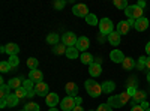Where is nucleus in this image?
Here are the masks:
<instances>
[{"label":"nucleus","mask_w":150,"mask_h":111,"mask_svg":"<svg viewBox=\"0 0 150 111\" xmlns=\"http://www.w3.org/2000/svg\"><path fill=\"white\" fill-rule=\"evenodd\" d=\"M84 87H86L87 93H89L92 98H99L101 93H102V84H99L93 80H87L84 83Z\"/></svg>","instance_id":"obj_1"},{"label":"nucleus","mask_w":150,"mask_h":111,"mask_svg":"<svg viewBox=\"0 0 150 111\" xmlns=\"http://www.w3.org/2000/svg\"><path fill=\"white\" fill-rule=\"evenodd\" d=\"M125 14H126L129 20H138V18H143V9L137 5H129L125 9Z\"/></svg>","instance_id":"obj_2"},{"label":"nucleus","mask_w":150,"mask_h":111,"mask_svg":"<svg viewBox=\"0 0 150 111\" xmlns=\"http://www.w3.org/2000/svg\"><path fill=\"white\" fill-rule=\"evenodd\" d=\"M99 32H101V35L104 36H108L111 35L112 32V21L110 18H102L101 21H99Z\"/></svg>","instance_id":"obj_3"},{"label":"nucleus","mask_w":150,"mask_h":111,"mask_svg":"<svg viewBox=\"0 0 150 111\" xmlns=\"http://www.w3.org/2000/svg\"><path fill=\"white\" fill-rule=\"evenodd\" d=\"M75 107H77V104H75V98L66 96V98H63V99L60 101V108L63 111H72Z\"/></svg>","instance_id":"obj_4"},{"label":"nucleus","mask_w":150,"mask_h":111,"mask_svg":"<svg viewBox=\"0 0 150 111\" xmlns=\"http://www.w3.org/2000/svg\"><path fill=\"white\" fill-rule=\"evenodd\" d=\"M77 41H78V38L72 32H68L62 36V44H65L66 47H75L77 45Z\"/></svg>","instance_id":"obj_5"},{"label":"nucleus","mask_w":150,"mask_h":111,"mask_svg":"<svg viewBox=\"0 0 150 111\" xmlns=\"http://www.w3.org/2000/svg\"><path fill=\"white\" fill-rule=\"evenodd\" d=\"M72 12H74V15H77V17H81V18H86L87 15L90 14L89 12V8H87L86 5H75L72 8Z\"/></svg>","instance_id":"obj_6"},{"label":"nucleus","mask_w":150,"mask_h":111,"mask_svg":"<svg viewBox=\"0 0 150 111\" xmlns=\"http://www.w3.org/2000/svg\"><path fill=\"white\" fill-rule=\"evenodd\" d=\"M35 92H36V95L47 98V96L50 95L48 84H47V83H44V81H41V83H36V86H35Z\"/></svg>","instance_id":"obj_7"},{"label":"nucleus","mask_w":150,"mask_h":111,"mask_svg":"<svg viewBox=\"0 0 150 111\" xmlns=\"http://www.w3.org/2000/svg\"><path fill=\"white\" fill-rule=\"evenodd\" d=\"M89 45H90V41H89V38L87 36H81V38H78V41H77V50L78 51H83V53H86L87 51V48H89Z\"/></svg>","instance_id":"obj_8"},{"label":"nucleus","mask_w":150,"mask_h":111,"mask_svg":"<svg viewBox=\"0 0 150 111\" xmlns=\"http://www.w3.org/2000/svg\"><path fill=\"white\" fill-rule=\"evenodd\" d=\"M147 27H149V20H147L146 17H143V18H138V20H135L134 29H135L137 32H144V30H147Z\"/></svg>","instance_id":"obj_9"},{"label":"nucleus","mask_w":150,"mask_h":111,"mask_svg":"<svg viewBox=\"0 0 150 111\" xmlns=\"http://www.w3.org/2000/svg\"><path fill=\"white\" fill-rule=\"evenodd\" d=\"M110 59L114 62V63H123V60H125V54L120 51V50H112L110 53Z\"/></svg>","instance_id":"obj_10"},{"label":"nucleus","mask_w":150,"mask_h":111,"mask_svg":"<svg viewBox=\"0 0 150 111\" xmlns=\"http://www.w3.org/2000/svg\"><path fill=\"white\" fill-rule=\"evenodd\" d=\"M65 90H66V95L71 96V98H77V93H78V87L75 83H68L65 86Z\"/></svg>","instance_id":"obj_11"},{"label":"nucleus","mask_w":150,"mask_h":111,"mask_svg":"<svg viewBox=\"0 0 150 111\" xmlns=\"http://www.w3.org/2000/svg\"><path fill=\"white\" fill-rule=\"evenodd\" d=\"M89 74L92 77H99L102 74V66L101 63H92L89 65Z\"/></svg>","instance_id":"obj_12"},{"label":"nucleus","mask_w":150,"mask_h":111,"mask_svg":"<svg viewBox=\"0 0 150 111\" xmlns=\"http://www.w3.org/2000/svg\"><path fill=\"white\" fill-rule=\"evenodd\" d=\"M42 78H44V74L39 69H35V71L29 72V80H32L33 83H41Z\"/></svg>","instance_id":"obj_13"},{"label":"nucleus","mask_w":150,"mask_h":111,"mask_svg":"<svg viewBox=\"0 0 150 111\" xmlns=\"http://www.w3.org/2000/svg\"><path fill=\"white\" fill-rule=\"evenodd\" d=\"M45 102L50 108H54L57 104H59V95L57 93H50L47 98H45Z\"/></svg>","instance_id":"obj_14"},{"label":"nucleus","mask_w":150,"mask_h":111,"mask_svg":"<svg viewBox=\"0 0 150 111\" xmlns=\"http://www.w3.org/2000/svg\"><path fill=\"white\" fill-rule=\"evenodd\" d=\"M129 29H131V24L128 21H120L117 24V33H120V35H128Z\"/></svg>","instance_id":"obj_15"},{"label":"nucleus","mask_w":150,"mask_h":111,"mask_svg":"<svg viewBox=\"0 0 150 111\" xmlns=\"http://www.w3.org/2000/svg\"><path fill=\"white\" fill-rule=\"evenodd\" d=\"M6 47V53L9 54V57L11 56H17L18 53H20V47L17 45V44H14V42H9L8 45H5Z\"/></svg>","instance_id":"obj_16"},{"label":"nucleus","mask_w":150,"mask_h":111,"mask_svg":"<svg viewBox=\"0 0 150 111\" xmlns=\"http://www.w3.org/2000/svg\"><path fill=\"white\" fill-rule=\"evenodd\" d=\"M23 83H24V80H23L21 77H17V78H12V80H9L8 86H9L11 89H14V90H17V89L23 87Z\"/></svg>","instance_id":"obj_17"},{"label":"nucleus","mask_w":150,"mask_h":111,"mask_svg":"<svg viewBox=\"0 0 150 111\" xmlns=\"http://www.w3.org/2000/svg\"><path fill=\"white\" fill-rule=\"evenodd\" d=\"M111 108H120V107H123V104H122V101H120V96L117 95V96H110V99H108V102H107Z\"/></svg>","instance_id":"obj_18"},{"label":"nucleus","mask_w":150,"mask_h":111,"mask_svg":"<svg viewBox=\"0 0 150 111\" xmlns=\"http://www.w3.org/2000/svg\"><path fill=\"white\" fill-rule=\"evenodd\" d=\"M108 42L112 47H117L120 44V33H117V30H116V32H112L111 35H108Z\"/></svg>","instance_id":"obj_19"},{"label":"nucleus","mask_w":150,"mask_h":111,"mask_svg":"<svg viewBox=\"0 0 150 111\" xmlns=\"http://www.w3.org/2000/svg\"><path fill=\"white\" fill-rule=\"evenodd\" d=\"M116 89V84L114 81H104L102 83V92L104 93H112Z\"/></svg>","instance_id":"obj_20"},{"label":"nucleus","mask_w":150,"mask_h":111,"mask_svg":"<svg viewBox=\"0 0 150 111\" xmlns=\"http://www.w3.org/2000/svg\"><path fill=\"white\" fill-rule=\"evenodd\" d=\"M146 96H147V95H146V92L138 90V92L135 93V96L132 98V104H134V105H135V104H138V102L141 104L143 101H146Z\"/></svg>","instance_id":"obj_21"},{"label":"nucleus","mask_w":150,"mask_h":111,"mask_svg":"<svg viewBox=\"0 0 150 111\" xmlns=\"http://www.w3.org/2000/svg\"><path fill=\"white\" fill-rule=\"evenodd\" d=\"M80 56V51L77 50V47H68V50H66V57L68 59H78Z\"/></svg>","instance_id":"obj_22"},{"label":"nucleus","mask_w":150,"mask_h":111,"mask_svg":"<svg viewBox=\"0 0 150 111\" xmlns=\"http://www.w3.org/2000/svg\"><path fill=\"white\" fill-rule=\"evenodd\" d=\"M123 68L126 69V71H131V69H134L137 65H135V60L132 59V57H125V60H123Z\"/></svg>","instance_id":"obj_23"},{"label":"nucleus","mask_w":150,"mask_h":111,"mask_svg":"<svg viewBox=\"0 0 150 111\" xmlns=\"http://www.w3.org/2000/svg\"><path fill=\"white\" fill-rule=\"evenodd\" d=\"M66 50H68V47L65 44H59L53 48V53L57 54V56H62V54H66Z\"/></svg>","instance_id":"obj_24"},{"label":"nucleus","mask_w":150,"mask_h":111,"mask_svg":"<svg viewBox=\"0 0 150 111\" xmlns=\"http://www.w3.org/2000/svg\"><path fill=\"white\" fill-rule=\"evenodd\" d=\"M81 63L84 65H92L93 63V56L90 53H81Z\"/></svg>","instance_id":"obj_25"},{"label":"nucleus","mask_w":150,"mask_h":111,"mask_svg":"<svg viewBox=\"0 0 150 111\" xmlns=\"http://www.w3.org/2000/svg\"><path fill=\"white\" fill-rule=\"evenodd\" d=\"M47 42L50 44V45H59V35L57 33H50L48 36H47Z\"/></svg>","instance_id":"obj_26"},{"label":"nucleus","mask_w":150,"mask_h":111,"mask_svg":"<svg viewBox=\"0 0 150 111\" xmlns=\"http://www.w3.org/2000/svg\"><path fill=\"white\" fill-rule=\"evenodd\" d=\"M18 98H17V95L14 93V95H9L8 98H6V102H8V107H17L18 105Z\"/></svg>","instance_id":"obj_27"},{"label":"nucleus","mask_w":150,"mask_h":111,"mask_svg":"<svg viewBox=\"0 0 150 111\" xmlns=\"http://www.w3.org/2000/svg\"><path fill=\"white\" fill-rule=\"evenodd\" d=\"M86 23L90 24V26H96V24L99 26V21H98V18H96L95 14H89V15H87L86 17Z\"/></svg>","instance_id":"obj_28"},{"label":"nucleus","mask_w":150,"mask_h":111,"mask_svg":"<svg viewBox=\"0 0 150 111\" xmlns=\"http://www.w3.org/2000/svg\"><path fill=\"white\" fill-rule=\"evenodd\" d=\"M9 90H11V87H9L8 84L2 86V89H0V98H2V99H6V98L11 95V93H9Z\"/></svg>","instance_id":"obj_29"},{"label":"nucleus","mask_w":150,"mask_h":111,"mask_svg":"<svg viewBox=\"0 0 150 111\" xmlns=\"http://www.w3.org/2000/svg\"><path fill=\"white\" fill-rule=\"evenodd\" d=\"M24 111H39V105L36 102H29L24 105Z\"/></svg>","instance_id":"obj_30"},{"label":"nucleus","mask_w":150,"mask_h":111,"mask_svg":"<svg viewBox=\"0 0 150 111\" xmlns=\"http://www.w3.org/2000/svg\"><path fill=\"white\" fill-rule=\"evenodd\" d=\"M8 63L11 65V68H12V69L17 68V66L20 65V59H18V56H11V57H9V60H8Z\"/></svg>","instance_id":"obj_31"},{"label":"nucleus","mask_w":150,"mask_h":111,"mask_svg":"<svg viewBox=\"0 0 150 111\" xmlns=\"http://www.w3.org/2000/svg\"><path fill=\"white\" fill-rule=\"evenodd\" d=\"M38 63H39V62H38L35 57H30V59L27 60V66H29V69H30V71L38 69Z\"/></svg>","instance_id":"obj_32"},{"label":"nucleus","mask_w":150,"mask_h":111,"mask_svg":"<svg viewBox=\"0 0 150 111\" xmlns=\"http://www.w3.org/2000/svg\"><path fill=\"white\" fill-rule=\"evenodd\" d=\"M114 6H116L117 9H126L129 5H128L126 0H114Z\"/></svg>","instance_id":"obj_33"},{"label":"nucleus","mask_w":150,"mask_h":111,"mask_svg":"<svg viewBox=\"0 0 150 111\" xmlns=\"http://www.w3.org/2000/svg\"><path fill=\"white\" fill-rule=\"evenodd\" d=\"M15 95H17L18 99H23V98H27V90L24 87H20V89L15 90Z\"/></svg>","instance_id":"obj_34"},{"label":"nucleus","mask_w":150,"mask_h":111,"mask_svg":"<svg viewBox=\"0 0 150 111\" xmlns=\"http://www.w3.org/2000/svg\"><path fill=\"white\" fill-rule=\"evenodd\" d=\"M12 68H11V65L8 63V62H2V63H0V72L2 74H6V72H9Z\"/></svg>","instance_id":"obj_35"},{"label":"nucleus","mask_w":150,"mask_h":111,"mask_svg":"<svg viewBox=\"0 0 150 111\" xmlns=\"http://www.w3.org/2000/svg\"><path fill=\"white\" fill-rule=\"evenodd\" d=\"M23 87L26 89L27 92L35 90V89H33V81H32V80H29V78H27V80H24V83H23Z\"/></svg>","instance_id":"obj_36"},{"label":"nucleus","mask_w":150,"mask_h":111,"mask_svg":"<svg viewBox=\"0 0 150 111\" xmlns=\"http://www.w3.org/2000/svg\"><path fill=\"white\" fill-rule=\"evenodd\" d=\"M126 92H128V95H129L131 98H134V96H135V93L138 92V90H137V86H135V84H129Z\"/></svg>","instance_id":"obj_37"},{"label":"nucleus","mask_w":150,"mask_h":111,"mask_svg":"<svg viewBox=\"0 0 150 111\" xmlns=\"http://www.w3.org/2000/svg\"><path fill=\"white\" fill-rule=\"evenodd\" d=\"M146 62H147V59L141 56V57L138 59V63H137V68H138L140 71H141V69H144V68H146Z\"/></svg>","instance_id":"obj_38"},{"label":"nucleus","mask_w":150,"mask_h":111,"mask_svg":"<svg viewBox=\"0 0 150 111\" xmlns=\"http://www.w3.org/2000/svg\"><path fill=\"white\" fill-rule=\"evenodd\" d=\"M119 96H120V101H122V104H123V105H125V104H126V102L131 99V96L128 95V92H123V93H120Z\"/></svg>","instance_id":"obj_39"},{"label":"nucleus","mask_w":150,"mask_h":111,"mask_svg":"<svg viewBox=\"0 0 150 111\" xmlns=\"http://www.w3.org/2000/svg\"><path fill=\"white\" fill-rule=\"evenodd\" d=\"M65 5H66L65 0H57V2H54V8H56L57 11H62V9L65 8Z\"/></svg>","instance_id":"obj_40"},{"label":"nucleus","mask_w":150,"mask_h":111,"mask_svg":"<svg viewBox=\"0 0 150 111\" xmlns=\"http://www.w3.org/2000/svg\"><path fill=\"white\" fill-rule=\"evenodd\" d=\"M96 111H112V108H111L108 104H101V105L98 107Z\"/></svg>","instance_id":"obj_41"},{"label":"nucleus","mask_w":150,"mask_h":111,"mask_svg":"<svg viewBox=\"0 0 150 111\" xmlns=\"http://www.w3.org/2000/svg\"><path fill=\"white\" fill-rule=\"evenodd\" d=\"M131 111H146L141 105H134L132 108H131Z\"/></svg>","instance_id":"obj_42"},{"label":"nucleus","mask_w":150,"mask_h":111,"mask_svg":"<svg viewBox=\"0 0 150 111\" xmlns=\"http://www.w3.org/2000/svg\"><path fill=\"white\" fill-rule=\"evenodd\" d=\"M5 107H8L6 99H0V108H5Z\"/></svg>","instance_id":"obj_43"},{"label":"nucleus","mask_w":150,"mask_h":111,"mask_svg":"<svg viewBox=\"0 0 150 111\" xmlns=\"http://www.w3.org/2000/svg\"><path fill=\"white\" fill-rule=\"evenodd\" d=\"M75 104H77V105H81V104H83V99H81L80 96H77V98H75Z\"/></svg>","instance_id":"obj_44"},{"label":"nucleus","mask_w":150,"mask_h":111,"mask_svg":"<svg viewBox=\"0 0 150 111\" xmlns=\"http://www.w3.org/2000/svg\"><path fill=\"white\" fill-rule=\"evenodd\" d=\"M137 6H140V8L143 9V8H146V2H143V0H140V2L137 3Z\"/></svg>","instance_id":"obj_45"},{"label":"nucleus","mask_w":150,"mask_h":111,"mask_svg":"<svg viewBox=\"0 0 150 111\" xmlns=\"http://www.w3.org/2000/svg\"><path fill=\"white\" fill-rule=\"evenodd\" d=\"M36 95V92L35 90H30V92H27V98H32V96H35Z\"/></svg>","instance_id":"obj_46"},{"label":"nucleus","mask_w":150,"mask_h":111,"mask_svg":"<svg viewBox=\"0 0 150 111\" xmlns=\"http://www.w3.org/2000/svg\"><path fill=\"white\" fill-rule=\"evenodd\" d=\"M140 105H141V107H143V108H144V110H147V108H149V104H147V102H146V101H143V102H141V104H140Z\"/></svg>","instance_id":"obj_47"},{"label":"nucleus","mask_w":150,"mask_h":111,"mask_svg":"<svg viewBox=\"0 0 150 111\" xmlns=\"http://www.w3.org/2000/svg\"><path fill=\"white\" fill-rule=\"evenodd\" d=\"M72 111H84V110H83V107H81V105H77V107H75Z\"/></svg>","instance_id":"obj_48"},{"label":"nucleus","mask_w":150,"mask_h":111,"mask_svg":"<svg viewBox=\"0 0 150 111\" xmlns=\"http://www.w3.org/2000/svg\"><path fill=\"white\" fill-rule=\"evenodd\" d=\"M146 53L150 56V42H147V45H146Z\"/></svg>","instance_id":"obj_49"},{"label":"nucleus","mask_w":150,"mask_h":111,"mask_svg":"<svg viewBox=\"0 0 150 111\" xmlns=\"http://www.w3.org/2000/svg\"><path fill=\"white\" fill-rule=\"evenodd\" d=\"M146 68H147V69L150 71V56L147 57V62H146Z\"/></svg>","instance_id":"obj_50"},{"label":"nucleus","mask_w":150,"mask_h":111,"mask_svg":"<svg viewBox=\"0 0 150 111\" xmlns=\"http://www.w3.org/2000/svg\"><path fill=\"white\" fill-rule=\"evenodd\" d=\"M147 81H149V84H150V72L147 74Z\"/></svg>","instance_id":"obj_51"},{"label":"nucleus","mask_w":150,"mask_h":111,"mask_svg":"<svg viewBox=\"0 0 150 111\" xmlns=\"http://www.w3.org/2000/svg\"><path fill=\"white\" fill-rule=\"evenodd\" d=\"M48 111H59V110H57V108H50Z\"/></svg>","instance_id":"obj_52"},{"label":"nucleus","mask_w":150,"mask_h":111,"mask_svg":"<svg viewBox=\"0 0 150 111\" xmlns=\"http://www.w3.org/2000/svg\"><path fill=\"white\" fill-rule=\"evenodd\" d=\"M146 111H150V107H149V108H147V110H146Z\"/></svg>","instance_id":"obj_53"},{"label":"nucleus","mask_w":150,"mask_h":111,"mask_svg":"<svg viewBox=\"0 0 150 111\" xmlns=\"http://www.w3.org/2000/svg\"><path fill=\"white\" fill-rule=\"evenodd\" d=\"M90 111H93V110H90Z\"/></svg>","instance_id":"obj_54"},{"label":"nucleus","mask_w":150,"mask_h":111,"mask_svg":"<svg viewBox=\"0 0 150 111\" xmlns=\"http://www.w3.org/2000/svg\"><path fill=\"white\" fill-rule=\"evenodd\" d=\"M23 111H24V110H23Z\"/></svg>","instance_id":"obj_55"}]
</instances>
